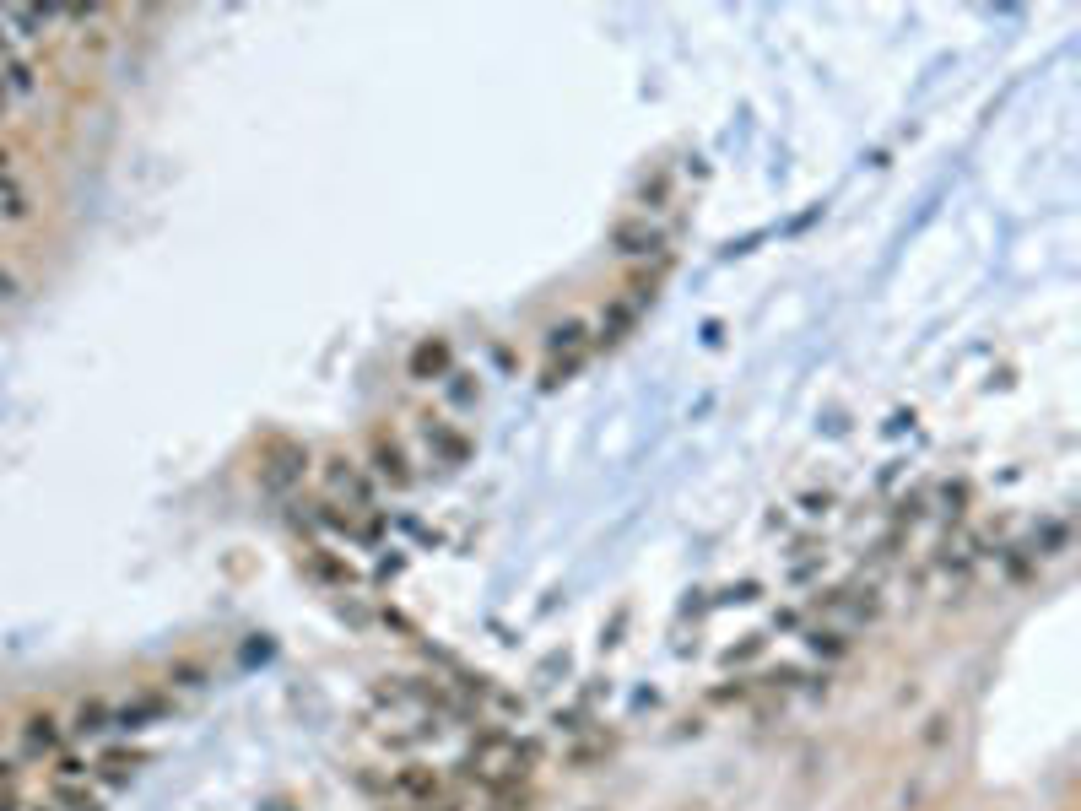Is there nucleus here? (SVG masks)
I'll return each instance as SVG.
<instances>
[{"mask_svg":"<svg viewBox=\"0 0 1081 811\" xmlns=\"http://www.w3.org/2000/svg\"><path fill=\"white\" fill-rule=\"evenodd\" d=\"M76 736H109L114 730V703L109 698H87L82 709H76Z\"/></svg>","mask_w":1081,"mask_h":811,"instance_id":"10","label":"nucleus"},{"mask_svg":"<svg viewBox=\"0 0 1081 811\" xmlns=\"http://www.w3.org/2000/svg\"><path fill=\"white\" fill-rule=\"evenodd\" d=\"M427 444L444 455V465H460L465 455H471V438L455 433V428H444V422H427Z\"/></svg>","mask_w":1081,"mask_h":811,"instance_id":"11","label":"nucleus"},{"mask_svg":"<svg viewBox=\"0 0 1081 811\" xmlns=\"http://www.w3.org/2000/svg\"><path fill=\"white\" fill-rule=\"evenodd\" d=\"M611 249L627 260H644V255H665V228L660 222H649V211H638V217H622L617 228H611Z\"/></svg>","mask_w":1081,"mask_h":811,"instance_id":"2","label":"nucleus"},{"mask_svg":"<svg viewBox=\"0 0 1081 811\" xmlns=\"http://www.w3.org/2000/svg\"><path fill=\"white\" fill-rule=\"evenodd\" d=\"M373 471H379V476H384V482H390V487H406V482H411L406 449H400L395 438H384V433H379V438H373Z\"/></svg>","mask_w":1081,"mask_h":811,"instance_id":"5","label":"nucleus"},{"mask_svg":"<svg viewBox=\"0 0 1081 811\" xmlns=\"http://www.w3.org/2000/svg\"><path fill=\"white\" fill-rule=\"evenodd\" d=\"M584 352H563V357H546V384H563L568 374H579Z\"/></svg>","mask_w":1081,"mask_h":811,"instance_id":"14","label":"nucleus"},{"mask_svg":"<svg viewBox=\"0 0 1081 811\" xmlns=\"http://www.w3.org/2000/svg\"><path fill=\"white\" fill-rule=\"evenodd\" d=\"M163 714H168L163 698L141 693V698H130V703H119V709H114V730H146V720H163Z\"/></svg>","mask_w":1081,"mask_h":811,"instance_id":"7","label":"nucleus"},{"mask_svg":"<svg viewBox=\"0 0 1081 811\" xmlns=\"http://www.w3.org/2000/svg\"><path fill=\"white\" fill-rule=\"evenodd\" d=\"M141 768V752H103L98 763H92V779L103 784V790H119V784H130Z\"/></svg>","mask_w":1081,"mask_h":811,"instance_id":"6","label":"nucleus"},{"mask_svg":"<svg viewBox=\"0 0 1081 811\" xmlns=\"http://www.w3.org/2000/svg\"><path fill=\"white\" fill-rule=\"evenodd\" d=\"M60 741H65V730H60V720H55V714H33V720L22 725V747H28L33 757H44V752H60Z\"/></svg>","mask_w":1081,"mask_h":811,"instance_id":"8","label":"nucleus"},{"mask_svg":"<svg viewBox=\"0 0 1081 811\" xmlns=\"http://www.w3.org/2000/svg\"><path fill=\"white\" fill-rule=\"evenodd\" d=\"M644 287H633V298H617L606 314H600V347H617V341L627 336V330L638 325V314H644Z\"/></svg>","mask_w":1081,"mask_h":811,"instance_id":"3","label":"nucleus"},{"mask_svg":"<svg viewBox=\"0 0 1081 811\" xmlns=\"http://www.w3.org/2000/svg\"><path fill=\"white\" fill-rule=\"evenodd\" d=\"M379 790L390 795V801H400V806H433L438 795H444V779H438L427 763H406V768H395Z\"/></svg>","mask_w":1081,"mask_h":811,"instance_id":"1","label":"nucleus"},{"mask_svg":"<svg viewBox=\"0 0 1081 811\" xmlns=\"http://www.w3.org/2000/svg\"><path fill=\"white\" fill-rule=\"evenodd\" d=\"M811 649H817V655H849V628H817L811 633Z\"/></svg>","mask_w":1081,"mask_h":811,"instance_id":"13","label":"nucleus"},{"mask_svg":"<svg viewBox=\"0 0 1081 811\" xmlns=\"http://www.w3.org/2000/svg\"><path fill=\"white\" fill-rule=\"evenodd\" d=\"M563 352H590L584 319H563V325H552V336H546V357H563Z\"/></svg>","mask_w":1081,"mask_h":811,"instance_id":"12","label":"nucleus"},{"mask_svg":"<svg viewBox=\"0 0 1081 811\" xmlns=\"http://www.w3.org/2000/svg\"><path fill=\"white\" fill-rule=\"evenodd\" d=\"M325 476H330V487H336L341 498H352V509H373V487L363 482V471H357L352 460L336 455V460L325 465Z\"/></svg>","mask_w":1081,"mask_h":811,"instance_id":"4","label":"nucleus"},{"mask_svg":"<svg viewBox=\"0 0 1081 811\" xmlns=\"http://www.w3.org/2000/svg\"><path fill=\"white\" fill-rule=\"evenodd\" d=\"M449 374V341H422L417 352H411V379H444Z\"/></svg>","mask_w":1081,"mask_h":811,"instance_id":"9","label":"nucleus"}]
</instances>
